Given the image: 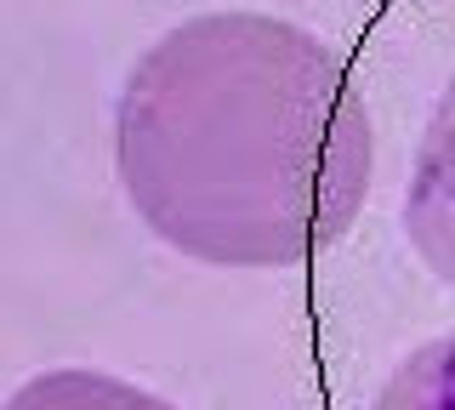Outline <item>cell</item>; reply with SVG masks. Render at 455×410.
<instances>
[{
    "instance_id": "1",
    "label": "cell",
    "mask_w": 455,
    "mask_h": 410,
    "mask_svg": "<svg viewBox=\"0 0 455 410\" xmlns=\"http://www.w3.org/2000/svg\"><path fill=\"white\" fill-rule=\"evenodd\" d=\"M114 160L132 211L171 251L302 268L353 234L376 137L331 40L262 12H205L125 75Z\"/></svg>"
},
{
    "instance_id": "2",
    "label": "cell",
    "mask_w": 455,
    "mask_h": 410,
    "mask_svg": "<svg viewBox=\"0 0 455 410\" xmlns=\"http://www.w3.org/2000/svg\"><path fill=\"white\" fill-rule=\"evenodd\" d=\"M404 234L416 245V257L444 285H455V75L438 92V109L427 120L421 154H416V172H410Z\"/></svg>"
},
{
    "instance_id": "3",
    "label": "cell",
    "mask_w": 455,
    "mask_h": 410,
    "mask_svg": "<svg viewBox=\"0 0 455 410\" xmlns=\"http://www.w3.org/2000/svg\"><path fill=\"white\" fill-rule=\"evenodd\" d=\"M0 410H171L160 393L103 371H46L23 382Z\"/></svg>"
},
{
    "instance_id": "4",
    "label": "cell",
    "mask_w": 455,
    "mask_h": 410,
    "mask_svg": "<svg viewBox=\"0 0 455 410\" xmlns=\"http://www.w3.org/2000/svg\"><path fill=\"white\" fill-rule=\"evenodd\" d=\"M370 410H455V336H438V342L410 353L381 382Z\"/></svg>"
}]
</instances>
